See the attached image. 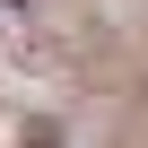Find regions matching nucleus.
I'll use <instances>...</instances> for the list:
<instances>
[{
  "label": "nucleus",
  "instance_id": "obj_1",
  "mask_svg": "<svg viewBox=\"0 0 148 148\" xmlns=\"http://www.w3.org/2000/svg\"><path fill=\"white\" fill-rule=\"evenodd\" d=\"M26 148H61V139H52V131H35V139H26Z\"/></svg>",
  "mask_w": 148,
  "mask_h": 148
}]
</instances>
